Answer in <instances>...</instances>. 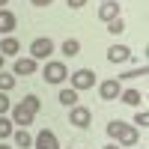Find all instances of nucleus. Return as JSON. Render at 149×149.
<instances>
[{
	"instance_id": "25",
	"label": "nucleus",
	"mask_w": 149,
	"mask_h": 149,
	"mask_svg": "<svg viewBox=\"0 0 149 149\" xmlns=\"http://www.w3.org/2000/svg\"><path fill=\"white\" fill-rule=\"evenodd\" d=\"M84 3H86V0H69V6H72V9H81Z\"/></svg>"
},
{
	"instance_id": "14",
	"label": "nucleus",
	"mask_w": 149,
	"mask_h": 149,
	"mask_svg": "<svg viewBox=\"0 0 149 149\" xmlns=\"http://www.w3.org/2000/svg\"><path fill=\"white\" fill-rule=\"evenodd\" d=\"M60 104H63V107H74V104H78V90H72V86H66V90H60Z\"/></svg>"
},
{
	"instance_id": "12",
	"label": "nucleus",
	"mask_w": 149,
	"mask_h": 149,
	"mask_svg": "<svg viewBox=\"0 0 149 149\" xmlns=\"http://www.w3.org/2000/svg\"><path fill=\"white\" fill-rule=\"evenodd\" d=\"M15 24H18V21H15V15H12L9 9H0V33L9 36L12 30H15Z\"/></svg>"
},
{
	"instance_id": "20",
	"label": "nucleus",
	"mask_w": 149,
	"mask_h": 149,
	"mask_svg": "<svg viewBox=\"0 0 149 149\" xmlns=\"http://www.w3.org/2000/svg\"><path fill=\"white\" fill-rule=\"evenodd\" d=\"M12 86H15V74H6V72H0V93H9Z\"/></svg>"
},
{
	"instance_id": "7",
	"label": "nucleus",
	"mask_w": 149,
	"mask_h": 149,
	"mask_svg": "<svg viewBox=\"0 0 149 149\" xmlns=\"http://www.w3.org/2000/svg\"><path fill=\"white\" fill-rule=\"evenodd\" d=\"M39 72V63H36L33 57H18L15 66H12V74H21V78H27V74H36Z\"/></svg>"
},
{
	"instance_id": "22",
	"label": "nucleus",
	"mask_w": 149,
	"mask_h": 149,
	"mask_svg": "<svg viewBox=\"0 0 149 149\" xmlns=\"http://www.w3.org/2000/svg\"><path fill=\"white\" fill-rule=\"evenodd\" d=\"M9 110H12V102L6 98V93H0V116H3V113H9Z\"/></svg>"
},
{
	"instance_id": "30",
	"label": "nucleus",
	"mask_w": 149,
	"mask_h": 149,
	"mask_svg": "<svg viewBox=\"0 0 149 149\" xmlns=\"http://www.w3.org/2000/svg\"><path fill=\"white\" fill-rule=\"evenodd\" d=\"M0 149H12V146H3V143H0Z\"/></svg>"
},
{
	"instance_id": "16",
	"label": "nucleus",
	"mask_w": 149,
	"mask_h": 149,
	"mask_svg": "<svg viewBox=\"0 0 149 149\" xmlns=\"http://www.w3.org/2000/svg\"><path fill=\"white\" fill-rule=\"evenodd\" d=\"M60 51H63V57H78L81 54V42L78 39H66L63 45H60Z\"/></svg>"
},
{
	"instance_id": "27",
	"label": "nucleus",
	"mask_w": 149,
	"mask_h": 149,
	"mask_svg": "<svg viewBox=\"0 0 149 149\" xmlns=\"http://www.w3.org/2000/svg\"><path fill=\"white\" fill-rule=\"evenodd\" d=\"M104 149H119V146H116V143H110V146H104Z\"/></svg>"
},
{
	"instance_id": "11",
	"label": "nucleus",
	"mask_w": 149,
	"mask_h": 149,
	"mask_svg": "<svg viewBox=\"0 0 149 149\" xmlns=\"http://www.w3.org/2000/svg\"><path fill=\"white\" fill-rule=\"evenodd\" d=\"M12 122H15L18 128H27L30 122H33V113H30V110H24L21 104H15V107H12Z\"/></svg>"
},
{
	"instance_id": "6",
	"label": "nucleus",
	"mask_w": 149,
	"mask_h": 149,
	"mask_svg": "<svg viewBox=\"0 0 149 149\" xmlns=\"http://www.w3.org/2000/svg\"><path fill=\"white\" fill-rule=\"evenodd\" d=\"M113 137L119 140L116 146H134V143L140 140V131H137V128H131V125H125V122H122V125H119V131L113 134Z\"/></svg>"
},
{
	"instance_id": "24",
	"label": "nucleus",
	"mask_w": 149,
	"mask_h": 149,
	"mask_svg": "<svg viewBox=\"0 0 149 149\" xmlns=\"http://www.w3.org/2000/svg\"><path fill=\"white\" fill-rule=\"evenodd\" d=\"M140 74H146V66H140V69H131V72H125V74H119V78H140Z\"/></svg>"
},
{
	"instance_id": "18",
	"label": "nucleus",
	"mask_w": 149,
	"mask_h": 149,
	"mask_svg": "<svg viewBox=\"0 0 149 149\" xmlns=\"http://www.w3.org/2000/svg\"><path fill=\"white\" fill-rule=\"evenodd\" d=\"M21 107H24V110H30V113L36 116V110L42 107V102H39V98H36V95L30 93V95H24V98H21Z\"/></svg>"
},
{
	"instance_id": "15",
	"label": "nucleus",
	"mask_w": 149,
	"mask_h": 149,
	"mask_svg": "<svg viewBox=\"0 0 149 149\" xmlns=\"http://www.w3.org/2000/svg\"><path fill=\"white\" fill-rule=\"evenodd\" d=\"M119 98H122L125 104H131V107H140V102H143L140 90H122V93H119Z\"/></svg>"
},
{
	"instance_id": "26",
	"label": "nucleus",
	"mask_w": 149,
	"mask_h": 149,
	"mask_svg": "<svg viewBox=\"0 0 149 149\" xmlns=\"http://www.w3.org/2000/svg\"><path fill=\"white\" fill-rule=\"evenodd\" d=\"M33 6H48V3H54V0H30Z\"/></svg>"
},
{
	"instance_id": "10",
	"label": "nucleus",
	"mask_w": 149,
	"mask_h": 149,
	"mask_svg": "<svg viewBox=\"0 0 149 149\" xmlns=\"http://www.w3.org/2000/svg\"><path fill=\"white\" fill-rule=\"evenodd\" d=\"M107 60H110V63H125V60H131V48H125V45L107 48Z\"/></svg>"
},
{
	"instance_id": "29",
	"label": "nucleus",
	"mask_w": 149,
	"mask_h": 149,
	"mask_svg": "<svg viewBox=\"0 0 149 149\" xmlns=\"http://www.w3.org/2000/svg\"><path fill=\"white\" fill-rule=\"evenodd\" d=\"M6 3H9V0H0V9H3V6H6Z\"/></svg>"
},
{
	"instance_id": "13",
	"label": "nucleus",
	"mask_w": 149,
	"mask_h": 149,
	"mask_svg": "<svg viewBox=\"0 0 149 149\" xmlns=\"http://www.w3.org/2000/svg\"><path fill=\"white\" fill-rule=\"evenodd\" d=\"M21 51V45H18V39H12V36H6L3 42H0V54L3 57H15Z\"/></svg>"
},
{
	"instance_id": "5",
	"label": "nucleus",
	"mask_w": 149,
	"mask_h": 149,
	"mask_svg": "<svg viewBox=\"0 0 149 149\" xmlns=\"http://www.w3.org/2000/svg\"><path fill=\"white\" fill-rule=\"evenodd\" d=\"M33 146H36V149H60V140H57V134H54L51 128H42V131L33 137Z\"/></svg>"
},
{
	"instance_id": "1",
	"label": "nucleus",
	"mask_w": 149,
	"mask_h": 149,
	"mask_svg": "<svg viewBox=\"0 0 149 149\" xmlns=\"http://www.w3.org/2000/svg\"><path fill=\"white\" fill-rule=\"evenodd\" d=\"M93 84H95V72L93 69H78V72H72V90H93Z\"/></svg>"
},
{
	"instance_id": "4",
	"label": "nucleus",
	"mask_w": 149,
	"mask_h": 149,
	"mask_svg": "<svg viewBox=\"0 0 149 149\" xmlns=\"http://www.w3.org/2000/svg\"><path fill=\"white\" fill-rule=\"evenodd\" d=\"M69 122L74 128H90V122H93V113H90V107H81V104H74L72 107V113H69Z\"/></svg>"
},
{
	"instance_id": "9",
	"label": "nucleus",
	"mask_w": 149,
	"mask_h": 149,
	"mask_svg": "<svg viewBox=\"0 0 149 149\" xmlns=\"http://www.w3.org/2000/svg\"><path fill=\"white\" fill-rule=\"evenodd\" d=\"M98 18H102L104 24L113 21V18H119V3H116V0H104V3L98 6Z\"/></svg>"
},
{
	"instance_id": "17",
	"label": "nucleus",
	"mask_w": 149,
	"mask_h": 149,
	"mask_svg": "<svg viewBox=\"0 0 149 149\" xmlns=\"http://www.w3.org/2000/svg\"><path fill=\"white\" fill-rule=\"evenodd\" d=\"M12 140H15V146H21V149H30L33 146V137L24 128H18V131H12Z\"/></svg>"
},
{
	"instance_id": "23",
	"label": "nucleus",
	"mask_w": 149,
	"mask_h": 149,
	"mask_svg": "<svg viewBox=\"0 0 149 149\" xmlns=\"http://www.w3.org/2000/svg\"><path fill=\"white\" fill-rule=\"evenodd\" d=\"M134 122H137L140 128H146V125H149V113H146V110H137V116H134Z\"/></svg>"
},
{
	"instance_id": "19",
	"label": "nucleus",
	"mask_w": 149,
	"mask_h": 149,
	"mask_svg": "<svg viewBox=\"0 0 149 149\" xmlns=\"http://www.w3.org/2000/svg\"><path fill=\"white\" fill-rule=\"evenodd\" d=\"M12 131H15V122H12V119H6V116H0V140L12 137Z\"/></svg>"
},
{
	"instance_id": "3",
	"label": "nucleus",
	"mask_w": 149,
	"mask_h": 149,
	"mask_svg": "<svg viewBox=\"0 0 149 149\" xmlns=\"http://www.w3.org/2000/svg\"><path fill=\"white\" fill-rule=\"evenodd\" d=\"M45 81L48 84H63L66 78H69V69L63 66V63H45Z\"/></svg>"
},
{
	"instance_id": "2",
	"label": "nucleus",
	"mask_w": 149,
	"mask_h": 149,
	"mask_svg": "<svg viewBox=\"0 0 149 149\" xmlns=\"http://www.w3.org/2000/svg\"><path fill=\"white\" fill-rule=\"evenodd\" d=\"M54 54V39H33V45H30V57L36 60V63H39V60H48Z\"/></svg>"
},
{
	"instance_id": "28",
	"label": "nucleus",
	"mask_w": 149,
	"mask_h": 149,
	"mask_svg": "<svg viewBox=\"0 0 149 149\" xmlns=\"http://www.w3.org/2000/svg\"><path fill=\"white\" fill-rule=\"evenodd\" d=\"M0 72H3V54H0Z\"/></svg>"
},
{
	"instance_id": "21",
	"label": "nucleus",
	"mask_w": 149,
	"mask_h": 149,
	"mask_svg": "<svg viewBox=\"0 0 149 149\" xmlns=\"http://www.w3.org/2000/svg\"><path fill=\"white\" fill-rule=\"evenodd\" d=\"M107 30L116 36V33H122V30H125V21H122V18H113V21H107Z\"/></svg>"
},
{
	"instance_id": "8",
	"label": "nucleus",
	"mask_w": 149,
	"mask_h": 149,
	"mask_svg": "<svg viewBox=\"0 0 149 149\" xmlns=\"http://www.w3.org/2000/svg\"><path fill=\"white\" fill-rule=\"evenodd\" d=\"M119 93H122V86H119V81H116V78L102 81V86H98V95H102L104 102H116V98H119Z\"/></svg>"
}]
</instances>
